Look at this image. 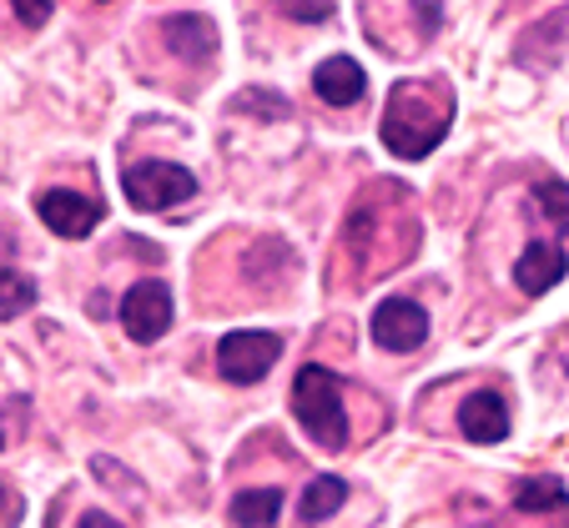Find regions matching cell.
Returning <instances> with one entry per match:
<instances>
[{
    "instance_id": "cell-7",
    "label": "cell",
    "mask_w": 569,
    "mask_h": 528,
    "mask_svg": "<svg viewBox=\"0 0 569 528\" xmlns=\"http://www.w3.org/2000/svg\"><path fill=\"white\" fill-rule=\"evenodd\" d=\"M459 433L469 443H505L509 438V403L499 393H469L459 403Z\"/></svg>"
},
{
    "instance_id": "cell-13",
    "label": "cell",
    "mask_w": 569,
    "mask_h": 528,
    "mask_svg": "<svg viewBox=\"0 0 569 528\" xmlns=\"http://www.w3.org/2000/svg\"><path fill=\"white\" fill-rule=\"evenodd\" d=\"M565 504H569V488H565V478H555V474L525 478V484L515 488V508H519V514H559Z\"/></svg>"
},
{
    "instance_id": "cell-17",
    "label": "cell",
    "mask_w": 569,
    "mask_h": 528,
    "mask_svg": "<svg viewBox=\"0 0 569 528\" xmlns=\"http://www.w3.org/2000/svg\"><path fill=\"white\" fill-rule=\"evenodd\" d=\"M292 21H308V26H322V21H333V6H288Z\"/></svg>"
},
{
    "instance_id": "cell-11",
    "label": "cell",
    "mask_w": 569,
    "mask_h": 528,
    "mask_svg": "<svg viewBox=\"0 0 569 528\" xmlns=\"http://www.w3.org/2000/svg\"><path fill=\"white\" fill-rule=\"evenodd\" d=\"M232 528H278V514H282V494L278 488H248V494L232 498Z\"/></svg>"
},
{
    "instance_id": "cell-19",
    "label": "cell",
    "mask_w": 569,
    "mask_h": 528,
    "mask_svg": "<svg viewBox=\"0 0 569 528\" xmlns=\"http://www.w3.org/2000/svg\"><path fill=\"white\" fill-rule=\"evenodd\" d=\"M16 508H21V498H11V488H6V528L21 524V514H16Z\"/></svg>"
},
{
    "instance_id": "cell-1",
    "label": "cell",
    "mask_w": 569,
    "mask_h": 528,
    "mask_svg": "<svg viewBox=\"0 0 569 528\" xmlns=\"http://www.w3.org/2000/svg\"><path fill=\"white\" fill-rule=\"evenodd\" d=\"M292 418L302 423L318 448H348V413H343V383L328 367L308 363L292 377Z\"/></svg>"
},
{
    "instance_id": "cell-6",
    "label": "cell",
    "mask_w": 569,
    "mask_h": 528,
    "mask_svg": "<svg viewBox=\"0 0 569 528\" xmlns=\"http://www.w3.org/2000/svg\"><path fill=\"white\" fill-rule=\"evenodd\" d=\"M36 216L51 226L56 237L76 242V237H91V226L107 216V206L97 196H81V192H66V186H51V192L36 196Z\"/></svg>"
},
{
    "instance_id": "cell-3",
    "label": "cell",
    "mask_w": 569,
    "mask_h": 528,
    "mask_svg": "<svg viewBox=\"0 0 569 528\" xmlns=\"http://www.w3.org/2000/svg\"><path fill=\"white\" fill-rule=\"evenodd\" d=\"M278 357H282L278 333H252V327H242V333H227L222 343H217V373H222L227 383H237V388H248V383L272 373Z\"/></svg>"
},
{
    "instance_id": "cell-18",
    "label": "cell",
    "mask_w": 569,
    "mask_h": 528,
    "mask_svg": "<svg viewBox=\"0 0 569 528\" xmlns=\"http://www.w3.org/2000/svg\"><path fill=\"white\" fill-rule=\"evenodd\" d=\"M76 528H121V524L111 514H81V524H76Z\"/></svg>"
},
{
    "instance_id": "cell-8",
    "label": "cell",
    "mask_w": 569,
    "mask_h": 528,
    "mask_svg": "<svg viewBox=\"0 0 569 528\" xmlns=\"http://www.w3.org/2000/svg\"><path fill=\"white\" fill-rule=\"evenodd\" d=\"M565 272H569V257L559 242H535V247H525V257L515 262V282L529 297H545L549 287H559Z\"/></svg>"
},
{
    "instance_id": "cell-15",
    "label": "cell",
    "mask_w": 569,
    "mask_h": 528,
    "mask_svg": "<svg viewBox=\"0 0 569 528\" xmlns=\"http://www.w3.org/2000/svg\"><path fill=\"white\" fill-rule=\"evenodd\" d=\"M31 302H36V287L21 277V272H11V267H6V292H0V313H6V317H16V313H26Z\"/></svg>"
},
{
    "instance_id": "cell-5",
    "label": "cell",
    "mask_w": 569,
    "mask_h": 528,
    "mask_svg": "<svg viewBox=\"0 0 569 528\" xmlns=\"http://www.w3.org/2000/svg\"><path fill=\"white\" fill-rule=\"evenodd\" d=\"M373 343L383 353H413V347L429 337V313H423L413 297H388L373 307V323H368Z\"/></svg>"
},
{
    "instance_id": "cell-16",
    "label": "cell",
    "mask_w": 569,
    "mask_h": 528,
    "mask_svg": "<svg viewBox=\"0 0 569 528\" xmlns=\"http://www.w3.org/2000/svg\"><path fill=\"white\" fill-rule=\"evenodd\" d=\"M11 16H16L21 26H46V21H51V6H26V0H16Z\"/></svg>"
},
{
    "instance_id": "cell-2",
    "label": "cell",
    "mask_w": 569,
    "mask_h": 528,
    "mask_svg": "<svg viewBox=\"0 0 569 528\" xmlns=\"http://www.w3.org/2000/svg\"><path fill=\"white\" fill-rule=\"evenodd\" d=\"M121 192L137 212H167L197 196V176L177 162H131L121 172Z\"/></svg>"
},
{
    "instance_id": "cell-4",
    "label": "cell",
    "mask_w": 569,
    "mask_h": 528,
    "mask_svg": "<svg viewBox=\"0 0 569 528\" xmlns=\"http://www.w3.org/2000/svg\"><path fill=\"white\" fill-rule=\"evenodd\" d=\"M172 287L157 277L137 282V287L121 297V327H127L131 343H157L167 327H172Z\"/></svg>"
},
{
    "instance_id": "cell-14",
    "label": "cell",
    "mask_w": 569,
    "mask_h": 528,
    "mask_svg": "<svg viewBox=\"0 0 569 528\" xmlns=\"http://www.w3.org/2000/svg\"><path fill=\"white\" fill-rule=\"evenodd\" d=\"M535 202L545 206V216L559 226V232H569V186L565 182H545L535 192Z\"/></svg>"
},
{
    "instance_id": "cell-12",
    "label": "cell",
    "mask_w": 569,
    "mask_h": 528,
    "mask_svg": "<svg viewBox=\"0 0 569 528\" xmlns=\"http://www.w3.org/2000/svg\"><path fill=\"white\" fill-rule=\"evenodd\" d=\"M343 498H348L343 478H338V474H318L308 488H302V498H298L302 524H322V518H333L338 508H343Z\"/></svg>"
},
{
    "instance_id": "cell-10",
    "label": "cell",
    "mask_w": 569,
    "mask_h": 528,
    "mask_svg": "<svg viewBox=\"0 0 569 528\" xmlns=\"http://www.w3.org/2000/svg\"><path fill=\"white\" fill-rule=\"evenodd\" d=\"M167 45H172V55H182V61L207 65L217 55V26L207 21V16L182 11V16L167 21Z\"/></svg>"
},
{
    "instance_id": "cell-9",
    "label": "cell",
    "mask_w": 569,
    "mask_h": 528,
    "mask_svg": "<svg viewBox=\"0 0 569 528\" xmlns=\"http://www.w3.org/2000/svg\"><path fill=\"white\" fill-rule=\"evenodd\" d=\"M312 91H318V101H328V106H353V101H363L368 75L353 55H328V61L312 71Z\"/></svg>"
}]
</instances>
